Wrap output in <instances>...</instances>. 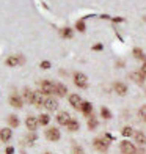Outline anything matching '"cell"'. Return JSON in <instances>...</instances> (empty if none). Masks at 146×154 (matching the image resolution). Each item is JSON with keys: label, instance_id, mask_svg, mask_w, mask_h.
I'll return each mask as SVG.
<instances>
[{"label": "cell", "instance_id": "1", "mask_svg": "<svg viewBox=\"0 0 146 154\" xmlns=\"http://www.w3.org/2000/svg\"><path fill=\"white\" fill-rule=\"evenodd\" d=\"M108 138L104 135V137H99V138H94V142H93V146L97 149V151H101V152H105L108 149Z\"/></svg>", "mask_w": 146, "mask_h": 154}, {"label": "cell", "instance_id": "2", "mask_svg": "<svg viewBox=\"0 0 146 154\" xmlns=\"http://www.w3.org/2000/svg\"><path fill=\"white\" fill-rule=\"evenodd\" d=\"M72 79H74V83H75L79 88H87V87H88V77L83 74V72H80V71L74 72Z\"/></svg>", "mask_w": 146, "mask_h": 154}, {"label": "cell", "instance_id": "3", "mask_svg": "<svg viewBox=\"0 0 146 154\" xmlns=\"http://www.w3.org/2000/svg\"><path fill=\"white\" fill-rule=\"evenodd\" d=\"M120 149H121L123 154H138L134 143H130L129 140H123V142L120 143Z\"/></svg>", "mask_w": 146, "mask_h": 154}, {"label": "cell", "instance_id": "4", "mask_svg": "<svg viewBox=\"0 0 146 154\" xmlns=\"http://www.w3.org/2000/svg\"><path fill=\"white\" fill-rule=\"evenodd\" d=\"M41 91L44 94H49V96L55 94V83L50 80H43L41 82Z\"/></svg>", "mask_w": 146, "mask_h": 154}, {"label": "cell", "instance_id": "5", "mask_svg": "<svg viewBox=\"0 0 146 154\" xmlns=\"http://www.w3.org/2000/svg\"><path fill=\"white\" fill-rule=\"evenodd\" d=\"M44 93L43 91H33V99H32V104L35 107H44Z\"/></svg>", "mask_w": 146, "mask_h": 154}, {"label": "cell", "instance_id": "6", "mask_svg": "<svg viewBox=\"0 0 146 154\" xmlns=\"http://www.w3.org/2000/svg\"><path fill=\"white\" fill-rule=\"evenodd\" d=\"M5 63H6V66H10V68H16L20 63H24V57H20V55H10Z\"/></svg>", "mask_w": 146, "mask_h": 154}, {"label": "cell", "instance_id": "7", "mask_svg": "<svg viewBox=\"0 0 146 154\" xmlns=\"http://www.w3.org/2000/svg\"><path fill=\"white\" fill-rule=\"evenodd\" d=\"M60 131L57 129V128H49L47 131H46V138L47 140H50V142H58L60 140Z\"/></svg>", "mask_w": 146, "mask_h": 154}, {"label": "cell", "instance_id": "8", "mask_svg": "<svg viewBox=\"0 0 146 154\" xmlns=\"http://www.w3.org/2000/svg\"><path fill=\"white\" fill-rule=\"evenodd\" d=\"M38 118H35L33 115H29L25 118V126H27V129H29L30 132H35L36 131V128H38Z\"/></svg>", "mask_w": 146, "mask_h": 154}, {"label": "cell", "instance_id": "9", "mask_svg": "<svg viewBox=\"0 0 146 154\" xmlns=\"http://www.w3.org/2000/svg\"><path fill=\"white\" fill-rule=\"evenodd\" d=\"M10 106L14 107V109H20L24 106V99L19 94H11L10 96Z\"/></svg>", "mask_w": 146, "mask_h": 154}, {"label": "cell", "instance_id": "10", "mask_svg": "<svg viewBox=\"0 0 146 154\" xmlns=\"http://www.w3.org/2000/svg\"><path fill=\"white\" fill-rule=\"evenodd\" d=\"M69 104L75 109V110H80V107H82V104H83V101H82V97L79 96V94H71L69 96Z\"/></svg>", "mask_w": 146, "mask_h": 154}, {"label": "cell", "instance_id": "11", "mask_svg": "<svg viewBox=\"0 0 146 154\" xmlns=\"http://www.w3.org/2000/svg\"><path fill=\"white\" fill-rule=\"evenodd\" d=\"M55 120H57V123H58L60 126H66L69 121H71V115H69L68 112H60Z\"/></svg>", "mask_w": 146, "mask_h": 154}, {"label": "cell", "instance_id": "12", "mask_svg": "<svg viewBox=\"0 0 146 154\" xmlns=\"http://www.w3.org/2000/svg\"><path fill=\"white\" fill-rule=\"evenodd\" d=\"M113 90H115V93L120 94V96L127 94V85H126V83H123V82H115L113 83Z\"/></svg>", "mask_w": 146, "mask_h": 154}, {"label": "cell", "instance_id": "13", "mask_svg": "<svg viewBox=\"0 0 146 154\" xmlns=\"http://www.w3.org/2000/svg\"><path fill=\"white\" fill-rule=\"evenodd\" d=\"M44 107H46L47 110L53 112V110H57V109H58V102H57V99H53V97H46Z\"/></svg>", "mask_w": 146, "mask_h": 154}, {"label": "cell", "instance_id": "14", "mask_svg": "<svg viewBox=\"0 0 146 154\" xmlns=\"http://www.w3.org/2000/svg\"><path fill=\"white\" fill-rule=\"evenodd\" d=\"M11 137H13V131L10 129V128H3V129H0V140L2 142H10L11 140Z\"/></svg>", "mask_w": 146, "mask_h": 154}, {"label": "cell", "instance_id": "15", "mask_svg": "<svg viewBox=\"0 0 146 154\" xmlns=\"http://www.w3.org/2000/svg\"><path fill=\"white\" fill-rule=\"evenodd\" d=\"M134 140L138 145H146V134H143L141 131H135L134 132Z\"/></svg>", "mask_w": 146, "mask_h": 154}, {"label": "cell", "instance_id": "16", "mask_svg": "<svg viewBox=\"0 0 146 154\" xmlns=\"http://www.w3.org/2000/svg\"><path fill=\"white\" fill-rule=\"evenodd\" d=\"M80 110H82V113L85 115V116H90V115H91V112H93V106H91V102L83 101V104H82Z\"/></svg>", "mask_w": 146, "mask_h": 154}, {"label": "cell", "instance_id": "17", "mask_svg": "<svg viewBox=\"0 0 146 154\" xmlns=\"http://www.w3.org/2000/svg\"><path fill=\"white\" fill-rule=\"evenodd\" d=\"M66 93H68V88L63 85V83H55V94L63 97V96H66Z\"/></svg>", "mask_w": 146, "mask_h": 154}, {"label": "cell", "instance_id": "18", "mask_svg": "<svg viewBox=\"0 0 146 154\" xmlns=\"http://www.w3.org/2000/svg\"><path fill=\"white\" fill-rule=\"evenodd\" d=\"M132 54H134V57H135L137 60H141V61H146V55H144V52L141 51L140 47H135L134 51H132Z\"/></svg>", "mask_w": 146, "mask_h": 154}, {"label": "cell", "instance_id": "19", "mask_svg": "<svg viewBox=\"0 0 146 154\" xmlns=\"http://www.w3.org/2000/svg\"><path fill=\"white\" fill-rule=\"evenodd\" d=\"M66 128H68V131L75 132V131H79L80 124H79V121H75V120H72V118H71V121H69V123L66 124Z\"/></svg>", "mask_w": 146, "mask_h": 154}, {"label": "cell", "instance_id": "20", "mask_svg": "<svg viewBox=\"0 0 146 154\" xmlns=\"http://www.w3.org/2000/svg\"><path fill=\"white\" fill-rule=\"evenodd\" d=\"M38 123H39L41 126H47L49 123H50V116H49V115H46V113L39 115V116H38Z\"/></svg>", "mask_w": 146, "mask_h": 154}, {"label": "cell", "instance_id": "21", "mask_svg": "<svg viewBox=\"0 0 146 154\" xmlns=\"http://www.w3.org/2000/svg\"><path fill=\"white\" fill-rule=\"evenodd\" d=\"M8 124L11 126V128H17L19 126V118L16 115H10L8 116Z\"/></svg>", "mask_w": 146, "mask_h": 154}, {"label": "cell", "instance_id": "22", "mask_svg": "<svg viewBox=\"0 0 146 154\" xmlns=\"http://www.w3.org/2000/svg\"><path fill=\"white\" fill-rule=\"evenodd\" d=\"M60 35H61V38H72V30L69 27H65V29L60 30Z\"/></svg>", "mask_w": 146, "mask_h": 154}, {"label": "cell", "instance_id": "23", "mask_svg": "<svg viewBox=\"0 0 146 154\" xmlns=\"http://www.w3.org/2000/svg\"><path fill=\"white\" fill-rule=\"evenodd\" d=\"M130 77H132V79H134L137 83H143V80H144V75H143L141 72H132Z\"/></svg>", "mask_w": 146, "mask_h": 154}, {"label": "cell", "instance_id": "24", "mask_svg": "<svg viewBox=\"0 0 146 154\" xmlns=\"http://www.w3.org/2000/svg\"><path fill=\"white\" fill-rule=\"evenodd\" d=\"M24 97H25V101L27 102H30L32 104V99H33V91L30 88H24Z\"/></svg>", "mask_w": 146, "mask_h": 154}, {"label": "cell", "instance_id": "25", "mask_svg": "<svg viewBox=\"0 0 146 154\" xmlns=\"http://www.w3.org/2000/svg\"><path fill=\"white\" fill-rule=\"evenodd\" d=\"M101 116L104 118V120H110V118H112V112H110L107 107H102L101 109Z\"/></svg>", "mask_w": 146, "mask_h": 154}, {"label": "cell", "instance_id": "26", "mask_svg": "<svg viewBox=\"0 0 146 154\" xmlns=\"http://www.w3.org/2000/svg\"><path fill=\"white\" fill-rule=\"evenodd\" d=\"M96 128H97L96 118H94V116H90V118H88V129H90V131H94Z\"/></svg>", "mask_w": 146, "mask_h": 154}, {"label": "cell", "instance_id": "27", "mask_svg": "<svg viewBox=\"0 0 146 154\" xmlns=\"http://www.w3.org/2000/svg\"><path fill=\"white\" fill-rule=\"evenodd\" d=\"M85 29H87V25H85V22H83V19H80V20H77V22H75V30L85 32Z\"/></svg>", "mask_w": 146, "mask_h": 154}, {"label": "cell", "instance_id": "28", "mask_svg": "<svg viewBox=\"0 0 146 154\" xmlns=\"http://www.w3.org/2000/svg\"><path fill=\"white\" fill-rule=\"evenodd\" d=\"M121 134H123L124 137H130V135H134V129L129 128V126H126V128H123Z\"/></svg>", "mask_w": 146, "mask_h": 154}, {"label": "cell", "instance_id": "29", "mask_svg": "<svg viewBox=\"0 0 146 154\" xmlns=\"http://www.w3.org/2000/svg\"><path fill=\"white\" fill-rule=\"evenodd\" d=\"M43 69H49L50 68V61H47V60H44V61H41V65H39Z\"/></svg>", "mask_w": 146, "mask_h": 154}, {"label": "cell", "instance_id": "30", "mask_svg": "<svg viewBox=\"0 0 146 154\" xmlns=\"http://www.w3.org/2000/svg\"><path fill=\"white\" fill-rule=\"evenodd\" d=\"M140 116L143 118V120H146V106H141V109H140Z\"/></svg>", "mask_w": 146, "mask_h": 154}, {"label": "cell", "instance_id": "31", "mask_svg": "<svg viewBox=\"0 0 146 154\" xmlns=\"http://www.w3.org/2000/svg\"><path fill=\"white\" fill-rule=\"evenodd\" d=\"M140 72L146 77V61H143V66H141V69H140Z\"/></svg>", "mask_w": 146, "mask_h": 154}, {"label": "cell", "instance_id": "32", "mask_svg": "<svg viewBox=\"0 0 146 154\" xmlns=\"http://www.w3.org/2000/svg\"><path fill=\"white\" fill-rule=\"evenodd\" d=\"M13 152H14V148H13V146H8L6 151H5V154H13Z\"/></svg>", "mask_w": 146, "mask_h": 154}, {"label": "cell", "instance_id": "33", "mask_svg": "<svg viewBox=\"0 0 146 154\" xmlns=\"http://www.w3.org/2000/svg\"><path fill=\"white\" fill-rule=\"evenodd\" d=\"M93 49H94V51H96V49H97V51H101V49H102V46H101V44H97V46H94Z\"/></svg>", "mask_w": 146, "mask_h": 154}, {"label": "cell", "instance_id": "34", "mask_svg": "<svg viewBox=\"0 0 146 154\" xmlns=\"http://www.w3.org/2000/svg\"><path fill=\"white\" fill-rule=\"evenodd\" d=\"M46 154H50V152H46Z\"/></svg>", "mask_w": 146, "mask_h": 154}, {"label": "cell", "instance_id": "35", "mask_svg": "<svg viewBox=\"0 0 146 154\" xmlns=\"http://www.w3.org/2000/svg\"><path fill=\"white\" fill-rule=\"evenodd\" d=\"M144 123H146V120H144Z\"/></svg>", "mask_w": 146, "mask_h": 154}]
</instances>
